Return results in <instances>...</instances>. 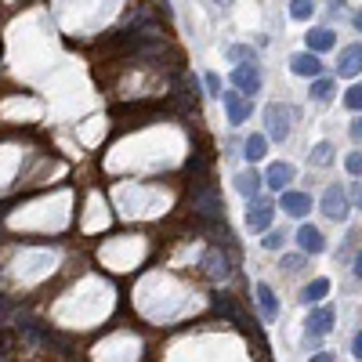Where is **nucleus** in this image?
Here are the masks:
<instances>
[{
	"instance_id": "obj_1",
	"label": "nucleus",
	"mask_w": 362,
	"mask_h": 362,
	"mask_svg": "<svg viewBox=\"0 0 362 362\" xmlns=\"http://www.w3.org/2000/svg\"><path fill=\"white\" fill-rule=\"evenodd\" d=\"M290 120H293V109L282 106V101H272V106L265 109L268 138H272V141H287V138H290Z\"/></svg>"
},
{
	"instance_id": "obj_2",
	"label": "nucleus",
	"mask_w": 362,
	"mask_h": 362,
	"mask_svg": "<svg viewBox=\"0 0 362 362\" xmlns=\"http://www.w3.org/2000/svg\"><path fill=\"white\" fill-rule=\"evenodd\" d=\"M322 214L330 217V221H344L348 214H352V203H348V192L341 185H330L326 192H322Z\"/></svg>"
},
{
	"instance_id": "obj_3",
	"label": "nucleus",
	"mask_w": 362,
	"mask_h": 362,
	"mask_svg": "<svg viewBox=\"0 0 362 362\" xmlns=\"http://www.w3.org/2000/svg\"><path fill=\"white\" fill-rule=\"evenodd\" d=\"M232 84H236V90H243V95H257V90H261V69H257L254 62H243V66L232 69Z\"/></svg>"
},
{
	"instance_id": "obj_4",
	"label": "nucleus",
	"mask_w": 362,
	"mask_h": 362,
	"mask_svg": "<svg viewBox=\"0 0 362 362\" xmlns=\"http://www.w3.org/2000/svg\"><path fill=\"white\" fill-rule=\"evenodd\" d=\"M272 217H276V203H268V200H250V210H247V228H250V232H268Z\"/></svg>"
},
{
	"instance_id": "obj_5",
	"label": "nucleus",
	"mask_w": 362,
	"mask_h": 362,
	"mask_svg": "<svg viewBox=\"0 0 362 362\" xmlns=\"http://www.w3.org/2000/svg\"><path fill=\"white\" fill-rule=\"evenodd\" d=\"M279 206L282 210H287L290 217H304L308 210H312V196H308V192H279Z\"/></svg>"
},
{
	"instance_id": "obj_6",
	"label": "nucleus",
	"mask_w": 362,
	"mask_h": 362,
	"mask_svg": "<svg viewBox=\"0 0 362 362\" xmlns=\"http://www.w3.org/2000/svg\"><path fill=\"white\" fill-rule=\"evenodd\" d=\"M290 69L297 76H308V80H319V73H322V62L315 51H301V55H293L290 58Z\"/></svg>"
},
{
	"instance_id": "obj_7",
	"label": "nucleus",
	"mask_w": 362,
	"mask_h": 362,
	"mask_svg": "<svg viewBox=\"0 0 362 362\" xmlns=\"http://www.w3.org/2000/svg\"><path fill=\"white\" fill-rule=\"evenodd\" d=\"M221 101H225V112H228V123H232V127H239V123L250 116V101H243L239 90H225Z\"/></svg>"
},
{
	"instance_id": "obj_8",
	"label": "nucleus",
	"mask_w": 362,
	"mask_h": 362,
	"mask_svg": "<svg viewBox=\"0 0 362 362\" xmlns=\"http://www.w3.org/2000/svg\"><path fill=\"white\" fill-rule=\"evenodd\" d=\"M293 163H272L268 171H265V185L268 189H276V192H287V185L293 181Z\"/></svg>"
},
{
	"instance_id": "obj_9",
	"label": "nucleus",
	"mask_w": 362,
	"mask_h": 362,
	"mask_svg": "<svg viewBox=\"0 0 362 362\" xmlns=\"http://www.w3.org/2000/svg\"><path fill=\"white\" fill-rule=\"evenodd\" d=\"M297 247H301L304 254H322L326 250V239H322V232L315 225H301L297 228Z\"/></svg>"
},
{
	"instance_id": "obj_10",
	"label": "nucleus",
	"mask_w": 362,
	"mask_h": 362,
	"mask_svg": "<svg viewBox=\"0 0 362 362\" xmlns=\"http://www.w3.org/2000/svg\"><path fill=\"white\" fill-rule=\"evenodd\" d=\"M337 73L344 76V80H352V76L362 73V47H344L341 51V58H337Z\"/></svg>"
},
{
	"instance_id": "obj_11",
	"label": "nucleus",
	"mask_w": 362,
	"mask_h": 362,
	"mask_svg": "<svg viewBox=\"0 0 362 362\" xmlns=\"http://www.w3.org/2000/svg\"><path fill=\"white\" fill-rule=\"evenodd\" d=\"M261 185H265V174H257L254 167H250V171H243V174H236V192H239V196H247V200H257Z\"/></svg>"
},
{
	"instance_id": "obj_12",
	"label": "nucleus",
	"mask_w": 362,
	"mask_h": 362,
	"mask_svg": "<svg viewBox=\"0 0 362 362\" xmlns=\"http://www.w3.org/2000/svg\"><path fill=\"white\" fill-rule=\"evenodd\" d=\"M304 326H308V337H322V333H330L333 330V308H315Z\"/></svg>"
},
{
	"instance_id": "obj_13",
	"label": "nucleus",
	"mask_w": 362,
	"mask_h": 362,
	"mask_svg": "<svg viewBox=\"0 0 362 362\" xmlns=\"http://www.w3.org/2000/svg\"><path fill=\"white\" fill-rule=\"evenodd\" d=\"M304 40H308V51H315V55H319V51H330L333 44H337V33L326 29V25H319V29H308Z\"/></svg>"
},
{
	"instance_id": "obj_14",
	"label": "nucleus",
	"mask_w": 362,
	"mask_h": 362,
	"mask_svg": "<svg viewBox=\"0 0 362 362\" xmlns=\"http://www.w3.org/2000/svg\"><path fill=\"white\" fill-rule=\"evenodd\" d=\"M254 293H257V308H261V315L265 319H276L279 315V301H276V293H272L268 282H257Z\"/></svg>"
},
{
	"instance_id": "obj_15",
	"label": "nucleus",
	"mask_w": 362,
	"mask_h": 362,
	"mask_svg": "<svg viewBox=\"0 0 362 362\" xmlns=\"http://www.w3.org/2000/svg\"><path fill=\"white\" fill-rule=\"evenodd\" d=\"M265 152H268V138L265 134H250L247 141H243V156H247L250 163L265 160Z\"/></svg>"
},
{
	"instance_id": "obj_16",
	"label": "nucleus",
	"mask_w": 362,
	"mask_h": 362,
	"mask_svg": "<svg viewBox=\"0 0 362 362\" xmlns=\"http://www.w3.org/2000/svg\"><path fill=\"white\" fill-rule=\"evenodd\" d=\"M326 293H330V279H312V282L301 290V301H304V304H319Z\"/></svg>"
},
{
	"instance_id": "obj_17",
	"label": "nucleus",
	"mask_w": 362,
	"mask_h": 362,
	"mask_svg": "<svg viewBox=\"0 0 362 362\" xmlns=\"http://www.w3.org/2000/svg\"><path fill=\"white\" fill-rule=\"evenodd\" d=\"M312 15H315V0H290V19L308 22Z\"/></svg>"
},
{
	"instance_id": "obj_18",
	"label": "nucleus",
	"mask_w": 362,
	"mask_h": 362,
	"mask_svg": "<svg viewBox=\"0 0 362 362\" xmlns=\"http://www.w3.org/2000/svg\"><path fill=\"white\" fill-rule=\"evenodd\" d=\"M312 163L315 167H330L333 163V145H330V141H319V145L312 149Z\"/></svg>"
},
{
	"instance_id": "obj_19",
	"label": "nucleus",
	"mask_w": 362,
	"mask_h": 362,
	"mask_svg": "<svg viewBox=\"0 0 362 362\" xmlns=\"http://www.w3.org/2000/svg\"><path fill=\"white\" fill-rule=\"evenodd\" d=\"M312 98L315 101H330L333 98V80H322V76H319V80H312Z\"/></svg>"
},
{
	"instance_id": "obj_20",
	"label": "nucleus",
	"mask_w": 362,
	"mask_h": 362,
	"mask_svg": "<svg viewBox=\"0 0 362 362\" xmlns=\"http://www.w3.org/2000/svg\"><path fill=\"white\" fill-rule=\"evenodd\" d=\"M344 106H348V109H355V112H362V84H355V87L344 95Z\"/></svg>"
},
{
	"instance_id": "obj_21",
	"label": "nucleus",
	"mask_w": 362,
	"mask_h": 362,
	"mask_svg": "<svg viewBox=\"0 0 362 362\" xmlns=\"http://www.w3.org/2000/svg\"><path fill=\"white\" fill-rule=\"evenodd\" d=\"M344 167H348V174H352V178H362V152H352V156L344 160Z\"/></svg>"
},
{
	"instance_id": "obj_22",
	"label": "nucleus",
	"mask_w": 362,
	"mask_h": 362,
	"mask_svg": "<svg viewBox=\"0 0 362 362\" xmlns=\"http://www.w3.org/2000/svg\"><path fill=\"white\" fill-rule=\"evenodd\" d=\"M282 239H287L282 232H268V236L261 239V247H265V250H282Z\"/></svg>"
},
{
	"instance_id": "obj_23",
	"label": "nucleus",
	"mask_w": 362,
	"mask_h": 362,
	"mask_svg": "<svg viewBox=\"0 0 362 362\" xmlns=\"http://www.w3.org/2000/svg\"><path fill=\"white\" fill-rule=\"evenodd\" d=\"M228 58H232V62H250L254 51H250V47H228Z\"/></svg>"
},
{
	"instance_id": "obj_24",
	"label": "nucleus",
	"mask_w": 362,
	"mask_h": 362,
	"mask_svg": "<svg viewBox=\"0 0 362 362\" xmlns=\"http://www.w3.org/2000/svg\"><path fill=\"white\" fill-rule=\"evenodd\" d=\"M206 90H210V95H221V76H217V73H206Z\"/></svg>"
},
{
	"instance_id": "obj_25",
	"label": "nucleus",
	"mask_w": 362,
	"mask_h": 362,
	"mask_svg": "<svg viewBox=\"0 0 362 362\" xmlns=\"http://www.w3.org/2000/svg\"><path fill=\"white\" fill-rule=\"evenodd\" d=\"M282 268H287V272H297V268H301V257H282Z\"/></svg>"
},
{
	"instance_id": "obj_26",
	"label": "nucleus",
	"mask_w": 362,
	"mask_h": 362,
	"mask_svg": "<svg viewBox=\"0 0 362 362\" xmlns=\"http://www.w3.org/2000/svg\"><path fill=\"white\" fill-rule=\"evenodd\" d=\"M352 355H355V359H362V330L355 333V344H352Z\"/></svg>"
},
{
	"instance_id": "obj_27",
	"label": "nucleus",
	"mask_w": 362,
	"mask_h": 362,
	"mask_svg": "<svg viewBox=\"0 0 362 362\" xmlns=\"http://www.w3.org/2000/svg\"><path fill=\"white\" fill-rule=\"evenodd\" d=\"M308 362H337V359H333L330 352H319V355H312V359H308Z\"/></svg>"
},
{
	"instance_id": "obj_28",
	"label": "nucleus",
	"mask_w": 362,
	"mask_h": 362,
	"mask_svg": "<svg viewBox=\"0 0 362 362\" xmlns=\"http://www.w3.org/2000/svg\"><path fill=\"white\" fill-rule=\"evenodd\" d=\"M352 138H355V141H362V116H359V120L352 123Z\"/></svg>"
},
{
	"instance_id": "obj_29",
	"label": "nucleus",
	"mask_w": 362,
	"mask_h": 362,
	"mask_svg": "<svg viewBox=\"0 0 362 362\" xmlns=\"http://www.w3.org/2000/svg\"><path fill=\"white\" fill-rule=\"evenodd\" d=\"M355 276H359V279H362V250H359V254H355Z\"/></svg>"
},
{
	"instance_id": "obj_30",
	"label": "nucleus",
	"mask_w": 362,
	"mask_h": 362,
	"mask_svg": "<svg viewBox=\"0 0 362 362\" xmlns=\"http://www.w3.org/2000/svg\"><path fill=\"white\" fill-rule=\"evenodd\" d=\"M355 29L362 33V11H359V15H355Z\"/></svg>"
},
{
	"instance_id": "obj_31",
	"label": "nucleus",
	"mask_w": 362,
	"mask_h": 362,
	"mask_svg": "<svg viewBox=\"0 0 362 362\" xmlns=\"http://www.w3.org/2000/svg\"><path fill=\"white\" fill-rule=\"evenodd\" d=\"M355 203H359V206H362V189H359V192H355Z\"/></svg>"
},
{
	"instance_id": "obj_32",
	"label": "nucleus",
	"mask_w": 362,
	"mask_h": 362,
	"mask_svg": "<svg viewBox=\"0 0 362 362\" xmlns=\"http://www.w3.org/2000/svg\"><path fill=\"white\" fill-rule=\"evenodd\" d=\"M217 4H232V0H217Z\"/></svg>"
}]
</instances>
